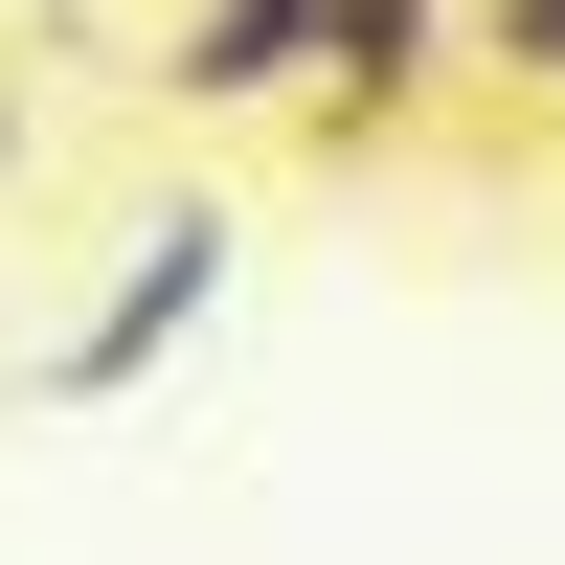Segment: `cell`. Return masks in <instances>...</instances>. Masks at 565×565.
<instances>
[{
    "label": "cell",
    "instance_id": "6da1fadb",
    "mask_svg": "<svg viewBox=\"0 0 565 565\" xmlns=\"http://www.w3.org/2000/svg\"><path fill=\"white\" fill-rule=\"evenodd\" d=\"M204 295H226V226L181 204V226H136V271H114V317L68 340V385H136L159 340H204Z\"/></svg>",
    "mask_w": 565,
    "mask_h": 565
},
{
    "label": "cell",
    "instance_id": "277c9868",
    "mask_svg": "<svg viewBox=\"0 0 565 565\" xmlns=\"http://www.w3.org/2000/svg\"><path fill=\"white\" fill-rule=\"evenodd\" d=\"M452 45H476L498 90H565V0H476V23H452Z\"/></svg>",
    "mask_w": 565,
    "mask_h": 565
},
{
    "label": "cell",
    "instance_id": "3957f363",
    "mask_svg": "<svg viewBox=\"0 0 565 565\" xmlns=\"http://www.w3.org/2000/svg\"><path fill=\"white\" fill-rule=\"evenodd\" d=\"M430 45H452V0H317V90H340V136L407 114V90H430Z\"/></svg>",
    "mask_w": 565,
    "mask_h": 565
},
{
    "label": "cell",
    "instance_id": "7a4b0ae2",
    "mask_svg": "<svg viewBox=\"0 0 565 565\" xmlns=\"http://www.w3.org/2000/svg\"><path fill=\"white\" fill-rule=\"evenodd\" d=\"M295 68H317V0H181V45H159V90H204V114H249Z\"/></svg>",
    "mask_w": 565,
    "mask_h": 565
}]
</instances>
